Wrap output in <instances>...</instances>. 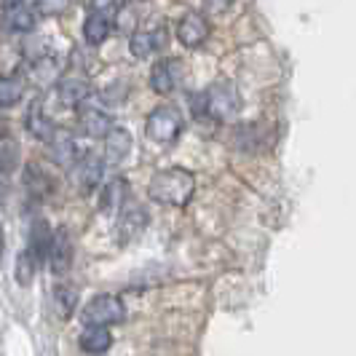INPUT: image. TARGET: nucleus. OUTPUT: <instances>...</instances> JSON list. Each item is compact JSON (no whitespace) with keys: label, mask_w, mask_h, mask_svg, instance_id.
<instances>
[{"label":"nucleus","mask_w":356,"mask_h":356,"mask_svg":"<svg viewBox=\"0 0 356 356\" xmlns=\"http://www.w3.org/2000/svg\"><path fill=\"white\" fill-rule=\"evenodd\" d=\"M193 191H196V177L185 169L159 172L150 179V188H147L150 198L159 204H166V207H185L193 196Z\"/></svg>","instance_id":"f257e3e1"},{"label":"nucleus","mask_w":356,"mask_h":356,"mask_svg":"<svg viewBox=\"0 0 356 356\" xmlns=\"http://www.w3.org/2000/svg\"><path fill=\"white\" fill-rule=\"evenodd\" d=\"M196 110H204V115H209L214 121H228L238 110V91L228 81H217L198 97Z\"/></svg>","instance_id":"f03ea898"},{"label":"nucleus","mask_w":356,"mask_h":356,"mask_svg":"<svg viewBox=\"0 0 356 356\" xmlns=\"http://www.w3.org/2000/svg\"><path fill=\"white\" fill-rule=\"evenodd\" d=\"M182 131V115L172 105L156 107L150 115H147V137L156 140L161 145L175 143Z\"/></svg>","instance_id":"7ed1b4c3"},{"label":"nucleus","mask_w":356,"mask_h":356,"mask_svg":"<svg viewBox=\"0 0 356 356\" xmlns=\"http://www.w3.org/2000/svg\"><path fill=\"white\" fill-rule=\"evenodd\" d=\"M124 316L126 308L115 295H97V298H91L89 303L83 305V314H81V319L86 321V324H99V327H110L115 321H124Z\"/></svg>","instance_id":"20e7f679"},{"label":"nucleus","mask_w":356,"mask_h":356,"mask_svg":"<svg viewBox=\"0 0 356 356\" xmlns=\"http://www.w3.org/2000/svg\"><path fill=\"white\" fill-rule=\"evenodd\" d=\"M102 172H105V161L102 159H97V156H81L70 166V179L78 191L89 193V191H94L102 182Z\"/></svg>","instance_id":"39448f33"},{"label":"nucleus","mask_w":356,"mask_h":356,"mask_svg":"<svg viewBox=\"0 0 356 356\" xmlns=\"http://www.w3.org/2000/svg\"><path fill=\"white\" fill-rule=\"evenodd\" d=\"M209 35V24H207V19L201 17V14H185V17L179 19L177 24V38L188 46V49H196L201 46L204 40Z\"/></svg>","instance_id":"423d86ee"},{"label":"nucleus","mask_w":356,"mask_h":356,"mask_svg":"<svg viewBox=\"0 0 356 356\" xmlns=\"http://www.w3.org/2000/svg\"><path fill=\"white\" fill-rule=\"evenodd\" d=\"M179 72H182V65H179L177 59H161L156 62V67L150 72V86L153 91H159V94H169V91H175L179 81Z\"/></svg>","instance_id":"0eeeda50"},{"label":"nucleus","mask_w":356,"mask_h":356,"mask_svg":"<svg viewBox=\"0 0 356 356\" xmlns=\"http://www.w3.org/2000/svg\"><path fill=\"white\" fill-rule=\"evenodd\" d=\"M129 153H131V134L126 129L113 126L105 134V163L107 166H118Z\"/></svg>","instance_id":"6e6552de"},{"label":"nucleus","mask_w":356,"mask_h":356,"mask_svg":"<svg viewBox=\"0 0 356 356\" xmlns=\"http://www.w3.org/2000/svg\"><path fill=\"white\" fill-rule=\"evenodd\" d=\"M49 266H51L54 273H67V268L72 263V244H70V236L65 231L54 233L51 238V250H49Z\"/></svg>","instance_id":"1a4fd4ad"},{"label":"nucleus","mask_w":356,"mask_h":356,"mask_svg":"<svg viewBox=\"0 0 356 356\" xmlns=\"http://www.w3.org/2000/svg\"><path fill=\"white\" fill-rule=\"evenodd\" d=\"M166 40H169L166 27H159V30H153V33H134L129 46H131V54H134L137 59H145V56H150L153 51L163 49Z\"/></svg>","instance_id":"9d476101"},{"label":"nucleus","mask_w":356,"mask_h":356,"mask_svg":"<svg viewBox=\"0 0 356 356\" xmlns=\"http://www.w3.org/2000/svg\"><path fill=\"white\" fill-rule=\"evenodd\" d=\"M110 346H113V335H110V330H107V327L89 324V327L81 332V348H83L89 356L105 354Z\"/></svg>","instance_id":"9b49d317"},{"label":"nucleus","mask_w":356,"mask_h":356,"mask_svg":"<svg viewBox=\"0 0 356 356\" xmlns=\"http://www.w3.org/2000/svg\"><path fill=\"white\" fill-rule=\"evenodd\" d=\"M27 129H30L33 137L43 140V143H51V137L56 134V126H54L51 118L43 113L40 99H35V102L30 105V110H27Z\"/></svg>","instance_id":"f8f14e48"},{"label":"nucleus","mask_w":356,"mask_h":356,"mask_svg":"<svg viewBox=\"0 0 356 356\" xmlns=\"http://www.w3.org/2000/svg\"><path fill=\"white\" fill-rule=\"evenodd\" d=\"M51 159L59 163V166H72L75 161L81 159V150L67 131H56L51 137Z\"/></svg>","instance_id":"ddd939ff"},{"label":"nucleus","mask_w":356,"mask_h":356,"mask_svg":"<svg viewBox=\"0 0 356 356\" xmlns=\"http://www.w3.org/2000/svg\"><path fill=\"white\" fill-rule=\"evenodd\" d=\"M81 129H83L89 137H105L107 131L113 129V121H110L107 113H102V107L86 105L81 110Z\"/></svg>","instance_id":"4468645a"},{"label":"nucleus","mask_w":356,"mask_h":356,"mask_svg":"<svg viewBox=\"0 0 356 356\" xmlns=\"http://www.w3.org/2000/svg\"><path fill=\"white\" fill-rule=\"evenodd\" d=\"M145 222H147V217H145V212L140 207H129V209L124 207L121 220H118V231H121L118 241L126 244V241H131L134 236H140V231H145Z\"/></svg>","instance_id":"2eb2a0df"},{"label":"nucleus","mask_w":356,"mask_h":356,"mask_svg":"<svg viewBox=\"0 0 356 356\" xmlns=\"http://www.w3.org/2000/svg\"><path fill=\"white\" fill-rule=\"evenodd\" d=\"M89 94L91 86L89 81H83V78H65V81H59V99L65 105H83L89 99Z\"/></svg>","instance_id":"dca6fc26"},{"label":"nucleus","mask_w":356,"mask_h":356,"mask_svg":"<svg viewBox=\"0 0 356 356\" xmlns=\"http://www.w3.org/2000/svg\"><path fill=\"white\" fill-rule=\"evenodd\" d=\"M3 27L8 33H30L35 27V11L33 8H24V6H14V8L6 11Z\"/></svg>","instance_id":"f3484780"},{"label":"nucleus","mask_w":356,"mask_h":356,"mask_svg":"<svg viewBox=\"0 0 356 356\" xmlns=\"http://www.w3.org/2000/svg\"><path fill=\"white\" fill-rule=\"evenodd\" d=\"M110 30H113V22L102 17V14H89L86 22H83V38L89 40L91 46H99L102 40H107Z\"/></svg>","instance_id":"a211bd4d"},{"label":"nucleus","mask_w":356,"mask_h":356,"mask_svg":"<svg viewBox=\"0 0 356 356\" xmlns=\"http://www.w3.org/2000/svg\"><path fill=\"white\" fill-rule=\"evenodd\" d=\"M124 201H126V182L124 179H113L102 191V198H99V209L105 214H113L118 209H124Z\"/></svg>","instance_id":"6ab92c4d"},{"label":"nucleus","mask_w":356,"mask_h":356,"mask_svg":"<svg viewBox=\"0 0 356 356\" xmlns=\"http://www.w3.org/2000/svg\"><path fill=\"white\" fill-rule=\"evenodd\" d=\"M51 238H54V233L49 231V225H46V222H38L35 228H33V233H30V252L38 257V263H43V260L49 257Z\"/></svg>","instance_id":"aec40b11"},{"label":"nucleus","mask_w":356,"mask_h":356,"mask_svg":"<svg viewBox=\"0 0 356 356\" xmlns=\"http://www.w3.org/2000/svg\"><path fill=\"white\" fill-rule=\"evenodd\" d=\"M24 185H27V191L33 193V196L43 198L51 193V177L40 169V166H27V172H24Z\"/></svg>","instance_id":"412c9836"},{"label":"nucleus","mask_w":356,"mask_h":356,"mask_svg":"<svg viewBox=\"0 0 356 356\" xmlns=\"http://www.w3.org/2000/svg\"><path fill=\"white\" fill-rule=\"evenodd\" d=\"M75 303H78V295H75L72 286L59 284L54 289V308H56V314H59L62 319H67L72 311H75Z\"/></svg>","instance_id":"4be33fe9"},{"label":"nucleus","mask_w":356,"mask_h":356,"mask_svg":"<svg viewBox=\"0 0 356 356\" xmlns=\"http://www.w3.org/2000/svg\"><path fill=\"white\" fill-rule=\"evenodd\" d=\"M38 257L33 254L30 250H24L22 254L17 257V282L22 286H30L33 284V276H35V270H38Z\"/></svg>","instance_id":"5701e85b"},{"label":"nucleus","mask_w":356,"mask_h":356,"mask_svg":"<svg viewBox=\"0 0 356 356\" xmlns=\"http://www.w3.org/2000/svg\"><path fill=\"white\" fill-rule=\"evenodd\" d=\"M33 78L38 83H54L59 78V65L54 62L51 56H35L33 62Z\"/></svg>","instance_id":"b1692460"},{"label":"nucleus","mask_w":356,"mask_h":356,"mask_svg":"<svg viewBox=\"0 0 356 356\" xmlns=\"http://www.w3.org/2000/svg\"><path fill=\"white\" fill-rule=\"evenodd\" d=\"M24 94V83L19 78H0V107L17 105Z\"/></svg>","instance_id":"393cba45"},{"label":"nucleus","mask_w":356,"mask_h":356,"mask_svg":"<svg viewBox=\"0 0 356 356\" xmlns=\"http://www.w3.org/2000/svg\"><path fill=\"white\" fill-rule=\"evenodd\" d=\"M19 161V147L11 137L0 134V175H8Z\"/></svg>","instance_id":"a878e982"},{"label":"nucleus","mask_w":356,"mask_h":356,"mask_svg":"<svg viewBox=\"0 0 356 356\" xmlns=\"http://www.w3.org/2000/svg\"><path fill=\"white\" fill-rule=\"evenodd\" d=\"M70 6V0H30V8L38 17H59L65 14Z\"/></svg>","instance_id":"bb28decb"},{"label":"nucleus","mask_w":356,"mask_h":356,"mask_svg":"<svg viewBox=\"0 0 356 356\" xmlns=\"http://www.w3.org/2000/svg\"><path fill=\"white\" fill-rule=\"evenodd\" d=\"M91 14H102V17H115L124 8V0H89Z\"/></svg>","instance_id":"cd10ccee"},{"label":"nucleus","mask_w":356,"mask_h":356,"mask_svg":"<svg viewBox=\"0 0 356 356\" xmlns=\"http://www.w3.org/2000/svg\"><path fill=\"white\" fill-rule=\"evenodd\" d=\"M231 3L233 0H204V6H207L209 14H222V11H228Z\"/></svg>","instance_id":"c85d7f7f"},{"label":"nucleus","mask_w":356,"mask_h":356,"mask_svg":"<svg viewBox=\"0 0 356 356\" xmlns=\"http://www.w3.org/2000/svg\"><path fill=\"white\" fill-rule=\"evenodd\" d=\"M14 6H22V0H0V8H14Z\"/></svg>","instance_id":"c756f323"},{"label":"nucleus","mask_w":356,"mask_h":356,"mask_svg":"<svg viewBox=\"0 0 356 356\" xmlns=\"http://www.w3.org/2000/svg\"><path fill=\"white\" fill-rule=\"evenodd\" d=\"M3 250H6V236H3V228H0V260H3Z\"/></svg>","instance_id":"7c9ffc66"}]
</instances>
